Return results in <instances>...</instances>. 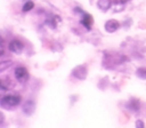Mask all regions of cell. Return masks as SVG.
Listing matches in <instances>:
<instances>
[{
  "mask_svg": "<svg viewBox=\"0 0 146 128\" xmlns=\"http://www.w3.org/2000/svg\"><path fill=\"white\" fill-rule=\"evenodd\" d=\"M104 27H105L106 32L113 33V32H115V31L120 27V23H119L116 19H108V21L105 23Z\"/></svg>",
  "mask_w": 146,
  "mask_h": 128,
  "instance_id": "5b68a950",
  "label": "cell"
},
{
  "mask_svg": "<svg viewBox=\"0 0 146 128\" xmlns=\"http://www.w3.org/2000/svg\"><path fill=\"white\" fill-rule=\"evenodd\" d=\"M14 74L17 81L21 83H25L29 80V72L24 66H17L14 71Z\"/></svg>",
  "mask_w": 146,
  "mask_h": 128,
  "instance_id": "7a4b0ae2",
  "label": "cell"
},
{
  "mask_svg": "<svg viewBox=\"0 0 146 128\" xmlns=\"http://www.w3.org/2000/svg\"><path fill=\"white\" fill-rule=\"evenodd\" d=\"M122 1H123V2H127V1H129V0H122Z\"/></svg>",
  "mask_w": 146,
  "mask_h": 128,
  "instance_id": "9a60e30c",
  "label": "cell"
},
{
  "mask_svg": "<svg viewBox=\"0 0 146 128\" xmlns=\"http://www.w3.org/2000/svg\"><path fill=\"white\" fill-rule=\"evenodd\" d=\"M8 48L10 51H13L14 54H21L24 49V45L18 40V39H14L9 42L8 45Z\"/></svg>",
  "mask_w": 146,
  "mask_h": 128,
  "instance_id": "277c9868",
  "label": "cell"
},
{
  "mask_svg": "<svg viewBox=\"0 0 146 128\" xmlns=\"http://www.w3.org/2000/svg\"><path fill=\"white\" fill-rule=\"evenodd\" d=\"M33 7H34V3H33V1H31V0H27L25 3H24V6H23V11L24 13H27V11H30V10H32L33 9Z\"/></svg>",
  "mask_w": 146,
  "mask_h": 128,
  "instance_id": "30bf717a",
  "label": "cell"
},
{
  "mask_svg": "<svg viewBox=\"0 0 146 128\" xmlns=\"http://www.w3.org/2000/svg\"><path fill=\"white\" fill-rule=\"evenodd\" d=\"M129 107H130L132 111H138V110H139V103H138V101L131 99V102L129 103Z\"/></svg>",
  "mask_w": 146,
  "mask_h": 128,
  "instance_id": "4fadbf2b",
  "label": "cell"
},
{
  "mask_svg": "<svg viewBox=\"0 0 146 128\" xmlns=\"http://www.w3.org/2000/svg\"><path fill=\"white\" fill-rule=\"evenodd\" d=\"M111 6H112L111 0H98V2H97V7L103 11L108 10L111 8Z\"/></svg>",
  "mask_w": 146,
  "mask_h": 128,
  "instance_id": "9c48e42d",
  "label": "cell"
},
{
  "mask_svg": "<svg viewBox=\"0 0 146 128\" xmlns=\"http://www.w3.org/2000/svg\"><path fill=\"white\" fill-rule=\"evenodd\" d=\"M136 127L143 128V127H144V122H143L141 120H137V121H136Z\"/></svg>",
  "mask_w": 146,
  "mask_h": 128,
  "instance_id": "5bb4252c",
  "label": "cell"
},
{
  "mask_svg": "<svg viewBox=\"0 0 146 128\" xmlns=\"http://www.w3.org/2000/svg\"><path fill=\"white\" fill-rule=\"evenodd\" d=\"M34 107H35V103H34L32 99H29V101H26V102L23 104V111H24V113L27 114V115H30V114L33 113Z\"/></svg>",
  "mask_w": 146,
  "mask_h": 128,
  "instance_id": "8992f818",
  "label": "cell"
},
{
  "mask_svg": "<svg viewBox=\"0 0 146 128\" xmlns=\"http://www.w3.org/2000/svg\"><path fill=\"white\" fill-rule=\"evenodd\" d=\"M11 64H13V62H11V61H2V62L0 63V72H3L6 69L10 67V66H11Z\"/></svg>",
  "mask_w": 146,
  "mask_h": 128,
  "instance_id": "8fae6325",
  "label": "cell"
},
{
  "mask_svg": "<svg viewBox=\"0 0 146 128\" xmlns=\"http://www.w3.org/2000/svg\"><path fill=\"white\" fill-rule=\"evenodd\" d=\"M21 101L22 98L18 94H10V95H5L1 98L0 104H1V107L6 110H11V109L17 107L21 104Z\"/></svg>",
  "mask_w": 146,
  "mask_h": 128,
  "instance_id": "6da1fadb",
  "label": "cell"
},
{
  "mask_svg": "<svg viewBox=\"0 0 146 128\" xmlns=\"http://www.w3.org/2000/svg\"><path fill=\"white\" fill-rule=\"evenodd\" d=\"M136 74L140 79H146V67H139V69H137Z\"/></svg>",
  "mask_w": 146,
  "mask_h": 128,
  "instance_id": "7c38bea8",
  "label": "cell"
},
{
  "mask_svg": "<svg viewBox=\"0 0 146 128\" xmlns=\"http://www.w3.org/2000/svg\"><path fill=\"white\" fill-rule=\"evenodd\" d=\"M72 74H73V77H75V78H78L80 80H84L87 78L88 70H87V67L84 65H78V66H75L73 69Z\"/></svg>",
  "mask_w": 146,
  "mask_h": 128,
  "instance_id": "3957f363",
  "label": "cell"
},
{
  "mask_svg": "<svg viewBox=\"0 0 146 128\" xmlns=\"http://www.w3.org/2000/svg\"><path fill=\"white\" fill-rule=\"evenodd\" d=\"M81 24L87 29V30H90L91 27V24H92V16L87 14V13H83L82 14V18H81Z\"/></svg>",
  "mask_w": 146,
  "mask_h": 128,
  "instance_id": "52a82bcc",
  "label": "cell"
},
{
  "mask_svg": "<svg viewBox=\"0 0 146 128\" xmlns=\"http://www.w3.org/2000/svg\"><path fill=\"white\" fill-rule=\"evenodd\" d=\"M0 87H1V90H8L10 88L14 87V82L9 79V78H6V79H1L0 81Z\"/></svg>",
  "mask_w": 146,
  "mask_h": 128,
  "instance_id": "ba28073f",
  "label": "cell"
}]
</instances>
